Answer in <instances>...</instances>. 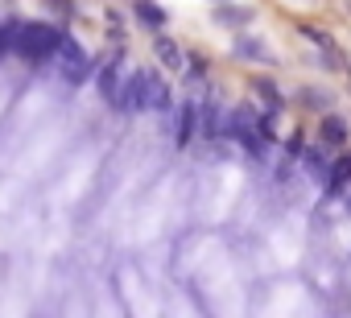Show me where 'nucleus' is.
Here are the masks:
<instances>
[{
	"label": "nucleus",
	"instance_id": "f03ea898",
	"mask_svg": "<svg viewBox=\"0 0 351 318\" xmlns=\"http://www.w3.org/2000/svg\"><path fill=\"white\" fill-rule=\"evenodd\" d=\"M153 50H157V58H161L169 71H186V54L173 46L169 38H153Z\"/></svg>",
	"mask_w": 351,
	"mask_h": 318
},
{
	"label": "nucleus",
	"instance_id": "20e7f679",
	"mask_svg": "<svg viewBox=\"0 0 351 318\" xmlns=\"http://www.w3.org/2000/svg\"><path fill=\"white\" fill-rule=\"evenodd\" d=\"M347 178H351V157H343V162H335V174H330V186L339 191V186H343Z\"/></svg>",
	"mask_w": 351,
	"mask_h": 318
},
{
	"label": "nucleus",
	"instance_id": "39448f33",
	"mask_svg": "<svg viewBox=\"0 0 351 318\" xmlns=\"http://www.w3.org/2000/svg\"><path fill=\"white\" fill-rule=\"evenodd\" d=\"M136 13H141V17H145L149 25H161V13H157L153 5H145V0H141V5H136Z\"/></svg>",
	"mask_w": 351,
	"mask_h": 318
},
{
	"label": "nucleus",
	"instance_id": "7ed1b4c3",
	"mask_svg": "<svg viewBox=\"0 0 351 318\" xmlns=\"http://www.w3.org/2000/svg\"><path fill=\"white\" fill-rule=\"evenodd\" d=\"M343 136H347V124H343L339 116H326V120H322V140H330V145H339Z\"/></svg>",
	"mask_w": 351,
	"mask_h": 318
},
{
	"label": "nucleus",
	"instance_id": "f257e3e1",
	"mask_svg": "<svg viewBox=\"0 0 351 318\" xmlns=\"http://www.w3.org/2000/svg\"><path fill=\"white\" fill-rule=\"evenodd\" d=\"M13 25V50L29 62H42V58H54L58 46H62V34L46 21H9Z\"/></svg>",
	"mask_w": 351,
	"mask_h": 318
}]
</instances>
